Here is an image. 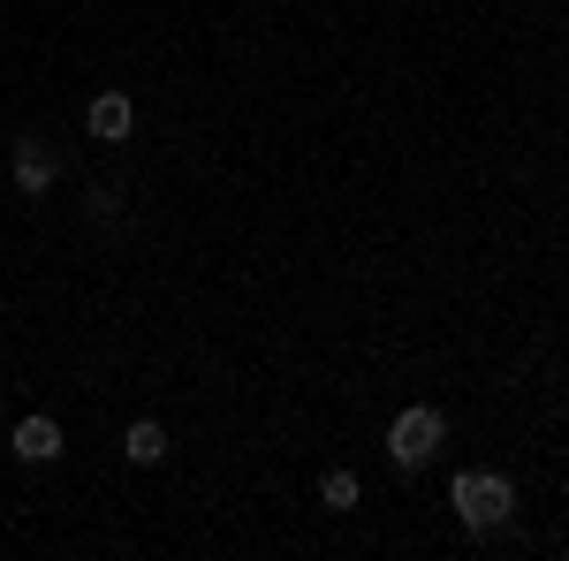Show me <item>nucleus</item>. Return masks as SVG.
Listing matches in <instances>:
<instances>
[{
	"instance_id": "obj_1",
	"label": "nucleus",
	"mask_w": 569,
	"mask_h": 561,
	"mask_svg": "<svg viewBox=\"0 0 569 561\" xmlns=\"http://www.w3.org/2000/svg\"><path fill=\"white\" fill-rule=\"evenodd\" d=\"M448 501H456V523H463V531H479V539L517 517V485H509L501 471H463L456 485H448Z\"/></svg>"
},
{
	"instance_id": "obj_3",
	"label": "nucleus",
	"mask_w": 569,
	"mask_h": 561,
	"mask_svg": "<svg viewBox=\"0 0 569 561\" xmlns=\"http://www.w3.org/2000/svg\"><path fill=\"white\" fill-rule=\"evenodd\" d=\"M53 144H46V137H16V190H23V198H46V190H53Z\"/></svg>"
},
{
	"instance_id": "obj_4",
	"label": "nucleus",
	"mask_w": 569,
	"mask_h": 561,
	"mask_svg": "<svg viewBox=\"0 0 569 561\" xmlns=\"http://www.w3.org/2000/svg\"><path fill=\"white\" fill-rule=\"evenodd\" d=\"M84 122H91V137H99V144H122V137L137 130V107H130V91H99Z\"/></svg>"
},
{
	"instance_id": "obj_6",
	"label": "nucleus",
	"mask_w": 569,
	"mask_h": 561,
	"mask_svg": "<svg viewBox=\"0 0 569 561\" xmlns=\"http://www.w3.org/2000/svg\"><path fill=\"white\" fill-rule=\"evenodd\" d=\"M122 455H130L137 471H152V463H168V425H160V418H137V425L122 432Z\"/></svg>"
},
{
	"instance_id": "obj_2",
	"label": "nucleus",
	"mask_w": 569,
	"mask_h": 561,
	"mask_svg": "<svg viewBox=\"0 0 569 561\" xmlns=\"http://www.w3.org/2000/svg\"><path fill=\"white\" fill-rule=\"evenodd\" d=\"M440 440H448V418H440L433 402H410V410L388 425V463L395 471H426V463L440 455Z\"/></svg>"
},
{
	"instance_id": "obj_7",
	"label": "nucleus",
	"mask_w": 569,
	"mask_h": 561,
	"mask_svg": "<svg viewBox=\"0 0 569 561\" xmlns=\"http://www.w3.org/2000/svg\"><path fill=\"white\" fill-rule=\"evenodd\" d=\"M319 501H327L335 517H342V509H357V478L350 471H327V478H319Z\"/></svg>"
},
{
	"instance_id": "obj_5",
	"label": "nucleus",
	"mask_w": 569,
	"mask_h": 561,
	"mask_svg": "<svg viewBox=\"0 0 569 561\" xmlns=\"http://www.w3.org/2000/svg\"><path fill=\"white\" fill-rule=\"evenodd\" d=\"M8 448H16V463H61V425L53 418H23Z\"/></svg>"
}]
</instances>
